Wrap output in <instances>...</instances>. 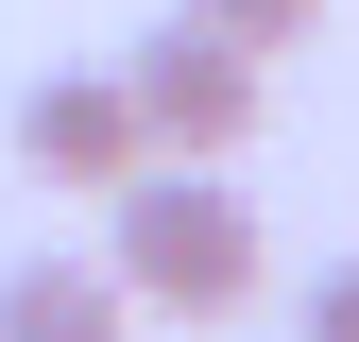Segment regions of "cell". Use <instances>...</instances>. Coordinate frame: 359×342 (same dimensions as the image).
<instances>
[{
  "instance_id": "cell-3",
  "label": "cell",
  "mask_w": 359,
  "mask_h": 342,
  "mask_svg": "<svg viewBox=\"0 0 359 342\" xmlns=\"http://www.w3.org/2000/svg\"><path fill=\"white\" fill-rule=\"evenodd\" d=\"M154 137H137V103H120V69H34L18 86V171H52V189H120Z\"/></svg>"
},
{
  "instance_id": "cell-1",
  "label": "cell",
  "mask_w": 359,
  "mask_h": 342,
  "mask_svg": "<svg viewBox=\"0 0 359 342\" xmlns=\"http://www.w3.org/2000/svg\"><path fill=\"white\" fill-rule=\"evenodd\" d=\"M103 274H120V308H257V205L240 189H205V154H137L103 189Z\"/></svg>"
},
{
  "instance_id": "cell-4",
  "label": "cell",
  "mask_w": 359,
  "mask_h": 342,
  "mask_svg": "<svg viewBox=\"0 0 359 342\" xmlns=\"http://www.w3.org/2000/svg\"><path fill=\"white\" fill-rule=\"evenodd\" d=\"M0 342H120V274L103 256H18L0 274Z\"/></svg>"
},
{
  "instance_id": "cell-5",
  "label": "cell",
  "mask_w": 359,
  "mask_h": 342,
  "mask_svg": "<svg viewBox=\"0 0 359 342\" xmlns=\"http://www.w3.org/2000/svg\"><path fill=\"white\" fill-rule=\"evenodd\" d=\"M189 18L222 34V52H308V34H325V0H189Z\"/></svg>"
},
{
  "instance_id": "cell-2",
  "label": "cell",
  "mask_w": 359,
  "mask_h": 342,
  "mask_svg": "<svg viewBox=\"0 0 359 342\" xmlns=\"http://www.w3.org/2000/svg\"><path fill=\"white\" fill-rule=\"evenodd\" d=\"M120 103H137V137L154 154H240L257 137V52H222L205 18H171V34H137V52H120Z\"/></svg>"
},
{
  "instance_id": "cell-6",
  "label": "cell",
  "mask_w": 359,
  "mask_h": 342,
  "mask_svg": "<svg viewBox=\"0 0 359 342\" xmlns=\"http://www.w3.org/2000/svg\"><path fill=\"white\" fill-rule=\"evenodd\" d=\"M291 342H359V256H325V274L291 291Z\"/></svg>"
}]
</instances>
